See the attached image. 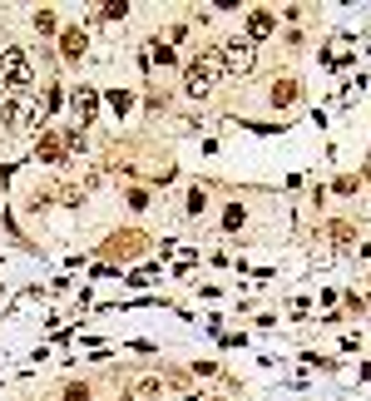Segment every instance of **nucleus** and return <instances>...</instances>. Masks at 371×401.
I'll return each instance as SVG.
<instances>
[{
    "instance_id": "9",
    "label": "nucleus",
    "mask_w": 371,
    "mask_h": 401,
    "mask_svg": "<svg viewBox=\"0 0 371 401\" xmlns=\"http://www.w3.org/2000/svg\"><path fill=\"white\" fill-rule=\"evenodd\" d=\"M188 218H198V213H203V208H208V194H203V189H188Z\"/></svg>"
},
{
    "instance_id": "4",
    "label": "nucleus",
    "mask_w": 371,
    "mask_h": 401,
    "mask_svg": "<svg viewBox=\"0 0 371 401\" xmlns=\"http://www.w3.org/2000/svg\"><path fill=\"white\" fill-rule=\"evenodd\" d=\"M273 30H278V15H273V10H248V40H253V45L268 40Z\"/></svg>"
},
{
    "instance_id": "14",
    "label": "nucleus",
    "mask_w": 371,
    "mask_h": 401,
    "mask_svg": "<svg viewBox=\"0 0 371 401\" xmlns=\"http://www.w3.org/2000/svg\"><path fill=\"white\" fill-rule=\"evenodd\" d=\"M243 218H248V213H243V208H238V203H233V208H228V213H223V223H228V228H243Z\"/></svg>"
},
{
    "instance_id": "6",
    "label": "nucleus",
    "mask_w": 371,
    "mask_h": 401,
    "mask_svg": "<svg viewBox=\"0 0 371 401\" xmlns=\"http://www.w3.org/2000/svg\"><path fill=\"white\" fill-rule=\"evenodd\" d=\"M60 50H65V60H80V55L90 50V35H85V30H65V35H60Z\"/></svg>"
},
{
    "instance_id": "2",
    "label": "nucleus",
    "mask_w": 371,
    "mask_h": 401,
    "mask_svg": "<svg viewBox=\"0 0 371 401\" xmlns=\"http://www.w3.org/2000/svg\"><path fill=\"white\" fill-rule=\"evenodd\" d=\"M218 65H223V75H253V65H258V45L243 35H233V40H223V50H218Z\"/></svg>"
},
{
    "instance_id": "13",
    "label": "nucleus",
    "mask_w": 371,
    "mask_h": 401,
    "mask_svg": "<svg viewBox=\"0 0 371 401\" xmlns=\"http://www.w3.org/2000/svg\"><path fill=\"white\" fill-rule=\"evenodd\" d=\"M65 401H90V387H85V382H75V387H65Z\"/></svg>"
},
{
    "instance_id": "10",
    "label": "nucleus",
    "mask_w": 371,
    "mask_h": 401,
    "mask_svg": "<svg viewBox=\"0 0 371 401\" xmlns=\"http://www.w3.org/2000/svg\"><path fill=\"white\" fill-rule=\"evenodd\" d=\"M332 238L347 248V243H357V228H352V223H332Z\"/></svg>"
},
{
    "instance_id": "15",
    "label": "nucleus",
    "mask_w": 371,
    "mask_h": 401,
    "mask_svg": "<svg viewBox=\"0 0 371 401\" xmlns=\"http://www.w3.org/2000/svg\"><path fill=\"white\" fill-rule=\"evenodd\" d=\"M149 60H159V65H169V60H174V50H164V45H149Z\"/></svg>"
},
{
    "instance_id": "3",
    "label": "nucleus",
    "mask_w": 371,
    "mask_h": 401,
    "mask_svg": "<svg viewBox=\"0 0 371 401\" xmlns=\"http://www.w3.org/2000/svg\"><path fill=\"white\" fill-rule=\"evenodd\" d=\"M0 80H5L10 95H25V90H30V60H25V50H5V60H0Z\"/></svg>"
},
{
    "instance_id": "8",
    "label": "nucleus",
    "mask_w": 371,
    "mask_h": 401,
    "mask_svg": "<svg viewBox=\"0 0 371 401\" xmlns=\"http://www.w3.org/2000/svg\"><path fill=\"white\" fill-rule=\"evenodd\" d=\"M30 25H35L40 35H55V30H60V20H55V10H35V15H30Z\"/></svg>"
},
{
    "instance_id": "1",
    "label": "nucleus",
    "mask_w": 371,
    "mask_h": 401,
    "mask_svg": "<svg viewBox=\"0 0 371 401\" xmlns=\"http://www.w3.org/2000/svg\"><path fill=\"white\" fill-rule=\"evenodd\" d=\"M223 75V65H218V50H203L198 60H188L184 70V90L193 95V100H208L213 95V80Z\"/></svg>"
},
{
    "instance_id": "12",
    "label": "nucleus",
    "mask_w": 371,
    "mask_h": 401,
    "mask_svg": "<svg viewBox=\"0 0 371 401\" xmlns=\"http://www.w3.org/2000/svg\"><path fill=\"white\" fill-rule=\"evenodd\" d=\"M99 15H104V20H124V15H129V5H124V0H114V5H99Z\"/></svg>"
},
{
    "instance_id": "5",
    "label": "nucleus",
    "mask_w": 371,
    "mask_h": 401,
    "mask_svg": "<svg viewBox=\"0 0 371 401\" xmlns=\"http://www.w3.org/2000/svg\"><path fill=\"white\" fill-rule=\"evenodd\" d=\"M297 90H302V85H297V80H287V75H282V80H273V95H268V100H273V109H292V104H297Z\"/></svg>"
},
{
    "instance_id": "7",
    "label": "nucleus",
    "mask_w": 371,
    "mask_h": 401,
    "mask_svg": "<svg viewBox=\"0 0 371 401\" xmlns=\"http://www.w3.org/2000/svg\"><path fill=\"white\" fill-rule=\"evenodd\" d=\"M70 104H75V114H80L85 124L94 119V109H99V100H94V90H90V85H80V90H75V100H70Z\"/></svg>"
},
{
    "instance_id": "11",
    "label": "nucleus",
    "mask_w": 371,
    "mask_h": 401,
    "mask_svg": "<svg viewBox=\"0 0 371 401\" xmlns=\"http://www.w3.org/2000/svg\"><path fill=\"white\" fill-rule=\"evenodd\" d=\"M129 104H134V95H129V90H114V95H109V109H114V114H124Z\"/></svg>"
}]
</instances>
